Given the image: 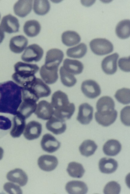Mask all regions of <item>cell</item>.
Wrapping results in <instances>:
<instances>
[{
	"mask_svg": "<svg viewBox=\"0 0 130 194\" xmlns=\"http://www.w3.org/2000/svg\"><path fill=\"white\" fill-rule=\"evenodd\" d=\"M22 88L11 80L0 83V113L17 114L22 102Z\"/></svg>",
	"mask_w": 130,
	"mask_h": 194,
	"instance_id": "cell-1",
	"label": "cell"
},
{
	"mask_svg": "<svg viewBox=\"0 0 130 194\" xmlns=\"http://www.w3.org/2000/svg\"><path fill=\"white\" fill-rule=\"evenodd\" d=\"M51 104L54 108V116L64 121L70 119L75 111L74 104L70 103L67 95L61 90L53 94Z\"/></svg>",
	"mask_w": 130,
	"mask_h": 194,
	"instance_id": "cell-2",
	"label": "cell"
},
{
	"mask_svg": "<svg viewBox=\"0 0 130 194\" xmlns=\"http://www.w3.org/2000/svg\"><path fill=\"white\" fill-rule=\"evenodd\" d=\"M51 93L50 87L41 79L36 77L27 86L22 87V96L37 102L40 98L47 97Z\"/></svg>",
	"mask_w": 130,
	"mask_h": 194,
	"instance_id": "cell-3",
	"label": "cell"
},
{
	"mask_svg": "<svg viewBox=\"0 0 130 194\" xmlns=\"http://www.w3.org/2000/svg\"><path fill=\"white\" fill-rule=\"evenodd\" d=\"M15 72L13 76L15 78L22 82L29 80L33 78L39 69L36 64L18 62L14 65Z\"/></svg>",
	"mask_w": 130,
	"mask_h": 194,
	"instance_id": "cell-4",
	"label": "cell"
},
{
	"mask_svg": "<svg viewBox=\"0 0 130 194\" xmlns=\"http://www.w3.org/2000/svg\"><path fill=\"white\" fill-rule=\"evenodd\" d=\"M89 46L92 51L99 56L107 54L112 52L113 47L112 43L105 38H96L92 40Z\"/></svg>",
	"mask_w": 130,
	"mask_h": 194,
	"instance_id": "cell-5",
	"label": "cell"
},
{
	"mask_svg": "<svg viewBox=\"0 0 130 194\" xmlns=\"http://www.w3.org/2000/svg\"><path fill=\"white\" fill-rule=\"evenodd\" d=\"M44 54L43 49L36 44H31L26 48L21 56V59L27 62H38L42 58Z\"/></svg>",
	"mask_w": 130,
	"mask_h": 194,
	"instance_id": "cell-6",
	"label": "cell"
},
{
	"mask_svg": "<svg viewBox=\"0 0 130 194\" xmlns=\"http://www.w3.org/2000/svg\"><path fill=\"white\" fill-rule=\"evenodd\" d=\"M115 102L111 97L107 96H103L100 98L97 102V112L101 115H110L115 111Z\"/></svg>",
	"mask_w": 130,
	"mask_h": 194,
	"instance_id": "cell-7",
	"label": "cell"
},
{
	"mask_svg": "<svg viewBox=\"0 0 130 194\" xmlns=\"http://www.w3.org/2000/svg\"><path fill=\"white\" fill-rule=\"evenodd\" d=\"M64 56L63 53L61 50L56 48L51 49L47 53L44 65L48 68H58Z\"/></svg>",
	"mask_w": 130,
	"mask_h": 194,
	"instance_id": "cell-8",
	"label": "cell"
},
{
	"mask_svg": "<svg viewBox=\"0 0 130 194\" xmlns=\"http://www.w3.org/2000/svg\"><path fill=\"white\" fill-rule=\"evenodd\" d=\"M81 88L83 94L90 99L95 98L101 93L99 85L93 80H88L83 81L81 84Z\"/></svg>",
	"mask_w": 130,
	"mask_h": 194,
	"instance_id": "cell-9",
	"label": "cell"
},
{
	"mask_svg": "<svg viewBox=\"0 0 130 194\" xmlns=\"http://www.w3.org/2000/svg\"><path fill=\"white\" fill-rule=\"evenodd\" d=\"M20 24L18 19L10 14L4 16L2 19L0 27L2 29L9 33L19 31Z\"/></svg>",
	"mask_w": 130,
	"mask_h": 194,
	"instance_id": "cell-10",
	"label": "cell"
},
{
	"mask_svg": "<svg viewBox=\"0 0 130 194\" xmlns=\"http://www.w3.org/2000/svg\"><path fill=\"white\" fill-rule=\"evenodd\" d=\"M54 109L51 104L45 100H41L37 104L34 113L37 117L44 120H49L54 114Z\"/></svg>",
	"mask_w": 130,
	"mask_h": 194,
	"instance_id": "cell-11",
	"label": "cell"
},
{
	"mask_svg": "<svg viewBox=\"0 0 130 194\" xmlns=\"http://www.w3.org/2000/svg\"><path fill=\"white\" fill-rule=\"evenodd\" d=\"M93 112L92 106L86 103H83L79 106L77 120L82 124H88L92 119Z\"/></svg>",
	"mask_w": 130,
	"mask_h": 194,
	"instance_id": "cell-12",
	"label": "cell"
},
{
	"mask_svg": "<svg viewBox=\"0 0 130 194\" xmlns=\"http://www.w3.org/2000/svg\"><path fill=\"white\" fill-rule=\"evenodd\" d=\"M42 130V126L41 123L32 120L29 122L26 126L23 135L27 139L33 140L40 137Z\"/></svg>",
	"mask_w": 130,
	"mask_h": 194,
	"instance_id": "cell-13",
	"label": "cell"
},
{
	"mask_svg": "<svg viewBox=\"0 0 130 194\" xmlns=\"http://www.w3.org/2000/svg\"><path fill=\"white\" fill-rule=\"evenodd\" d=\"M119 57L116 53L107 56L102 61L101 68L103 71L107 74H114L117 70V62Z\"/></svg>",
	"mask_w": 130,
	"mask_h": 194,
	"instance_id": "cell-14",
	"label": "cell"
},
{
	"mask_svg": "<svg viewBox=\"0 0 130 194\" xmlns=\"http://www.w3.org/2000/svg\"><path fill=\"white\" fill-rule=\"evenodd\" d=\"M13 123L10 134L13 138L19 137L23 133L26 126V119L17 113L13 118Z\"/></svg>",
	"mask_w": 130,
	"mask_h": 194,
	"instance_id": "cell-15",
	"label": "cell"
},
{
	"mask_svg": "<svg viewBox=\"0 0 130 194\" xmlns=\"http://www.w3.org/2000/svg\"><path fill=\"white\" fill-rule=\"evenodd\" d=\"M41 145L44 150L49 153H52L59 148L60 143L53 135L47 133L43 136Z\"/></svg>",
	"mask_w": 130,
	"mask_h": 194,
	"instance_id": "cell-16",
	"label": "cell"
},
{
	"mask_svg": "<svg viewBox=\"0 0 130 194\" xmlns=\"http://www.w3.org/2000/svg\"><path fill=\"white\" fill-rule=\"evenodd\" d=\"M37 102L29 98L22 99V102L20 105L17 113L21 114L26 119L29 117L36 110Z\"/></svg>",
	"mask_w": 130,
	"mask_h": 194,
	"instance_id": "cell-17",
	"label": "cell"
},
{
	"mask_svg": "<svg viewBox=\"0 0 130 194\" xmlns=\"http://www.w3.org/2000/svg\"><path fill=\"white\" fill-rule=\"evenodd\" d=\"M39 167L41 170L50 171L54 170L58 164V160L56 157L48 155H43L38 160Z\"/></svg>",
	"mask_w": 130,
	"mask_h": 194,
	"instance_id": "cell-18",
	"label": "cell"
},
{
	"mask_svg": "<svg viewBox=\"0 0 130 194\" xmlns=\"http://www.w3.org/2000/svg\"><path fill=\"white\" fill-rule=\"evenodd\" d=\"M46 127L48 130L56 135L63 133L66 129L65 121L53 116L47 122Z\"/></svg>",
	"mask_w": 130,
	"mask_h": 194,
	"instance_id": "cell-19",
	"label": "cell"
},
{
	"mask_svg": "<svg viewBox=\"0 0 130 194\" xmlns=\"http://www.w3.org/2000/svg\"><path fill=\"white\" fill-rule=\"evenodd\" d=\"M8 180L23 186L27 183L28 178L26 173L21 169L16 168L9 171L6 175Z\"/></svg>",
	"mask_w": 130,
	"mask_h": 194,
	"instance_id": "cell-20",
	"label": "cell"
},
{
	"mask_svg": "<svg viewBox=\"0 0 130 194\" xmlns=\"http://www.w3.org/2000/svg\"><path fill=\"white\" fill-rule=\"evenodd\" d=\"M58 68H48L44 65L40 68V74L46 83L51 84L55 83L58 79Z\"/></svg>",
	"mask_w": 130,
	"mask_h": 194,
	"instance_id": "cell-21",
	"label": "cell"
},
{
	"mask_svg": "<svg viewBox=\"0 0 130 194\" xmlns=\"http://www.w3.org/2000/svg\"><path fill=\"white\" fill-rule=\"evenodd\" d=\"M28 44V40L23 35L16 36L12 38L9 43L10 50L16 53L22 52L25 49Z\"/></svg>",
	"mask_w": 130,
	"mask_h": 194,
	"instance_id": "cell-22",
	"label": "cell"
},
{
	"mask_svg": "<svg viewBox=\"0 0 130 194\" xmlns=\"http://www.w3.org/2000/svg\"><path fill=\"white\" fill-rule=\"evenodd\" d=\"M32 0L18 1L14 6L15 14L17 16L24 17L31 12L32 8Z\"/></svg>",
	"mask_w": 130,
	"mask_h": 194,
	"instance_id": "cell-23",
	"label": "cell"
},
{
	"mask_svg": "<svg viewBox=\"0 0 130 194\" xmlns=\"http://www.w3.org/2000/svg\"><path fill=\"white\" fill-rule=\"evenodd\" d=\"M65 189L71 194H85L88 190V187L84 182L78 180L68 182L66 185Z\"/></svg>",
	"mask_w": 130,
	"mask_h": 194,
	"instance_id": "cell-24",
	"label": "cell"
},
{
	"mask_svg": "<svg viewBox=\"0 0 130 194\" xmlns=\"http://www.w3.org/2000/svg\"><path fill=\"white\" fill-rule=\"evenodd\" d=\"M98 165L99 169L101 172L110 174L116 171L118 164L117 162L113 159L104 157L100 159Z\"/></svg>",
	"mask_w": 130,
	"mask_h": 194,
	"instance_id": "cell-25",
	"label": "cell"
},
{
	"mask_svg": "<svg viewBox=\"0 0 130 194\" xmlns=\"http://www.w3.org/2000/svg\"><path fill=\"white\" fill-rule=\"evenodd\" d=\"M62 66L66 71L73 75L81 73L84 68L83 64L80 61L67 58L64 60Z\"/></svg>",
	"mask_w": 130,
	"mask_h": 194,
	"instance_id": "cell-26",
	"label": "cell"
},
{
	"mask_svg": "<svg viewBox=\"0 0 130 194\" xmlns=\"http://www.w3.org/2000/svg\"><path fill=\"white\" fill-rule=\"evenodd\" d=\"M121 148V145L118 140L111 139L107 141L104 144L103 150L106 155L114 156L119 153Z\"/></svg>",
	"mask_w": 130,
	"mask_h": 194,
	"instance_id": "cell-27",
	"label": "cell"
},
{
	"mask_svg": "<svg viewBox=\"0 0 130 194\" xmlns=\"http://www.w3.org/2000/svg\"><path fill=\"white\" fill-rule=\"evenodd\" d=\"M61 38L63 44L68 47L77 44L81 40L79 35L76 32L71 31H67L64 32Z\"/></svg>",
	"mask_w": 130,
	"mask_h": 194,
	"instance_id": "cell-28",
	"label": "cell"
},
{
	"mask_svg": "<svg viewBox=\"0 0 130 194\" xmlns=\"http://www.w3.org/2000/svg\"><path fill=\"white\" fill-rule=\"evenodd\" d=\"M41 26L39 23L35 20H30L27 21L23 26V31L29 37H34L40 32Z\"/></svg>",
	"mask_w": 130,
	"mask_h": 194,
	"instance_id": "cell-29",
	"label": "cell"
},
{
	"mask_svg": "<svg viewBox=\"0 0 130 194\" xmlns=\"http://www.w3.org/2000/svg\"><path fill=\"white\" fill-rule=\"evenodd\" d=\"M130 20H124L119 22L117 25L115 32L117 36L121 39L128 38L130 35Z\"/></svg>",
	"mask_w": 130,
	"mask_h": 194,
	"instance_id": "cell-30",
	"label": "cell"
},
{
	"mask_svg": "<svg viewBox=\"0 0 130 194\" xmlns=\"http://www.w3.org/2000/svg\"><path fill=\"white\" fill-rule=\"evenodd\" d=\"M97 147L94 141L88 139L82 142L79 147V150L82 155L88 157L93 155Z\"/></svg>",
	"mask_w": 130,
	"mask_h": 194,
	"instance_id": "cell-31",
	"label": "cell"
},
{
	"mask_svg": "<svg viewBox=\"0 0 130 194\" xmlns=\"http://www.w3.org/2000/svg\"><path fill=\"white\" fill-rule=\"evenodd\" d=\"M87 47L83 43H81L77 46L68 48L67 50V56L74 58H81L86 53Z\"/></svg>",
	"mask_w": 130,
	"mask_h": 194,
	"instance_id": "cell-32",
	"label": "cell"
},
{
	"mask_svg": "<svg viewBox=\"0 0 130 194\" xmlns=\"http://www.w3.org/2000/svg\"><path fill=\"white\" fill-rule=\"evenodd\" d=\"M67 171L70 176L77 178L82 177L85 171L81 164L74 162L69 163Z\"/></svg>",
	"mask_w": 130,
	"mask_h": 194,
	"instance_id": "cell-33",
	"label": "cell"
},
{
	"mask_svg": "<svg viewBox=\"0 0 130 194\" xmlns=\"http://www.w3.org/2000/svg\"><path fill=\"white\" fill-rule=\"evenodd\" d=\"M117 116V112L116 110L112 114L105 115L99 114L96 112L95 117L96 121L99 124L104 126H108L112 124L116 120Z\"/></svg>",
	"mask_w": 130,
	"mask_h": 194,
	"instance_id": "cell-34",
	"label": "cell"
},
{
	"mask_svg": "<svg viewBox=\"0 0 130 194\" xmlns=\"http://www.w3.org/2000/svg\"><path fill=\"white\" fill-rule=\"evenodd\" d=\"M59 73L61 82L64 86L71 87L77 83V79L74 75L66 71L62 66L60 68Z\"/></svg>",
	"mask_w": 130,
	"mask_h": 194,
	"instance_id": "cell-35",
	"label": "cell"
},
{
	"mask_svg": "<svg viewBox=\"0 0 130 194\" xmlns=\"http://www.w3.org/2000/svg\"><path fill=\"white\" fill-rule=\"evenodd\" d=\"M50 8V5L47 0H35L33 10L38 15H43L47 13Z\"/></svg>",
	"mask_w": 130,
	"mask_h": 194,
	"instance_id": "cell-36",
	"label": "cell"
},
{
	"mask_svg": "<svg viewBox=\"0 0 130 194\" xmlns=\"http://www.w3.org/2000/svg\"><path fill=\"white\" fill-rule=\"evenodd\" d=\"M114 97L119 102L124 104H128L130 103V89L123 88L117 90Z\"/></svg>",
	"mask_w": 130,
	"mask_h": 194,
	"instance_id": "cell-37",
	"label": "cell"
},
{
	"mask_svg": "<svg viewBox=\"0 0 130 194\" xmlns=\"http://www.w3.org/2000/svg\"><path fill=\"white\" fill-rule=\"evenodd\" d=\"M11 125V121L8 118L0 115V138L8 133Z\"/></svg>",
	"mask_w": 130,
	"mask_h": 194,
	"instance_id": "cell-38",
	"label": "cell"
},
{
	"mask_svg": "<svg viewBox=\"0 0 130 194\" xmlns=\"http://www.w3.org/2000/svg\"><path fill=\"white\" fill-rule=\"evenodd\" d=\"M120 190V185L115 181H111L105 185L103 191L104 194H118Z\"/></svg>",
	"mask_w": 130,
	"mask_h": 194,
	"instance_id": "cell-39",
	"label": "cell"
},
{
	"mask_svg": "<svg viewBox=\"0 0 130 194\" xmlns=\"http://www.w3.org/2000/svg\"><path fill=\"white\" fill-rule=\"evenodd\" d=\"M3 188L4 190L9 194L22 193V190L18 185L11 182L6 183Z\"/></svg>",
	"mask_w": 130,
	"mask_h": 194,
	"instance_id": "cell-40",
	"label": "cell"
},
{
	"mask_svg": "<svg viewBox=\"0 0 130 194\" xmlns=\"http://www.w3.org/2000/svg\"><path fill=\"white\" fill-rule=\"evenodd\" d=\"M120 118L121 121L125 125L130 126V106L124 107L121 111Z\"/></svg>",
	"mask_w": 130,
	"mask_h": 194,
	"instance_id": "cell-41",
	"label": "cell"
},
{
	"mask_svg": "<svg viewBox=\"0 0 130 194\" xmlns=\"http://www.w3.org/2000/svg\"><path fill=\"white\" fill-rule=\"evenodd\" d=\"M118 65L120 69L125 72L130 71V56L124 57L119 59Z\"/></svg>",
	"mask_w": 130,
	"mask_h": 194,
	"instance_id": "cell-42",
	"label": "cell"
},
{
	"mask_svg": "<svg viewBox=\"0 0 130 194\" xmlns=\"http://www.w3.org/2000/svg\"><path fill=\"white\" fill-rule=\"evenodd\" d=\"M4 38L5 34L4 31L0 27V44L2 42Z\"/></svg>",
	"mask_w": 130,
	"mask_h": 194,
	"instance_id": "cell-43",
	"label": "cell"
},
{
	"mask_svg": "<svg viewBox=\"0 0 130 194\" xmlns=\"http://www.w3.org/2000/svg\"><path fill=\"white\" fill-rule=\"evenodd\" d=\"M4 150L1 147H0V160L2 158Z\"/></svg>",
	"mask_w": 130,
	"mask_h": 194,
	"instance_id": "cell-44",
	"label": "cell"
},
{
	"mask_svg": "<svg viewBox=\"0 0 130 194\" xmlns=\"http://www.w3.org/2000/svg\"><path fill=\"white\" fill-rule=\"evenodd\" d=\"M0 18H1V15H0Z\"/></svg>",
	"mask_w": 130,
	"mask_h": 194,
	"instance_id": "cell-45",
	"label": "cell"
}]
</instances>
